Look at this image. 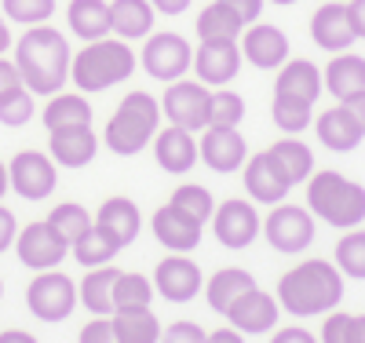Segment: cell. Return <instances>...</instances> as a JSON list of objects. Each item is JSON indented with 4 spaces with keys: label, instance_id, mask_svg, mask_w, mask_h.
<instances>
[{
    "label": "cell",
    "instance_id": "1",
    "mask_svg": "<svg viewBox=\"0 0 365 343\" xmlns=\"http://www.w3.org/2000/svg\"><path fill=\"white\" fill-rule=\"evenodd\" d=\"M15 66L34 96H55L70 77V44L51 26H29L15 44Z\"/></svg>",
    "mask_w": 365,
    "mask_h": 343
},
{
    "label": "cell",
    "instance_id": "2",
    "mask_svg": "<svg viewBox=\"0 0 365 343\" xmlns=\"http://www.w3.org/2000/svg\"><path fill=\"white\" fill-rule=\"evenodd\" d=\"M344 300V274L329 260H303L278 282V307H285L296 318L329 314Z\"/></svg>",
    "mask_w": 365,
    "mask_h": 343
},
{
    "label": "cell",
    "instance_id": "3",
    "mask_svg": "<svg viewBox=\"0 0 365 343\" xmlns=\"http://www.w3.org/2000/svg\"><path fill=\"white\" fill-rule=\"evenodd\" d=\"M307 208L336 230L361 227L365 220V186L347 179L344 172H311L307 179Z\"/></svg>",
    "mask_w": 365,
    "mask_h": 343
},
{
    "label": "cell",
    "instance_id": "4",
    "mask_svg": "<svg viewBox=\"0 0 365 343\" xmlns=\"http://www.w3.org/2000/svg\"><path fill=\"white\" fill-rule=\"evenodd\" d=\"M135 73V55L128 48V41H88L73 62H70V77L81 91H103L113 88L120 81H128Z\"/></svg>",
    "mask_w": 365,
    "mask_h": 343
},
{
    "label": "cell",
    "instance_id": "5",
    "mask_svg": "<svg viewBox=\"0 0 365 343\" xmlns=\"http://www.w3.org/2000/svg\"><path fill=\"white\" fill-rule=\"evenodd\" d=\"M158 99L146 96V91H132V96L120 99V106L113 110V117L106 121V146L113 153H120V158H132V153H139L150 139H154L158 132Z\"/></svg>",
    "mask_w": 365,
    "mask_h": 343
},
{
    "label": "cell",
    "instance_id": "6",
    "mask_svg": "<svg viewBox=\"0 0 365 343\" xmlns=\"http://www.w3.org/2000/svg\"><path fill=\"white\" fill-rule=\"evenodd\" d=\"M26 303L41 322H66L77 307V285L63 270H44L37 274L26 289Z\"/></svg>",
    "mask_w": 365,
    "mask_h": 343
},
{
    "label": "cell",
    "instance_id": "7",
    "mask_svg": "<svg viewBox=\"0 0 365 343\" xmlns=\"http://www.w3.org/2000/svg\"><path fill=\"white\" fill-rule=\"evenodd\" d=\"M263 234H267L274 252L296 256V252H303V248L314 241V215L307 208H299V205H278L267 215Z\"/></svg>",
    "mask_w": 365,
    "mask_h": 343
},
{
    "label": "cell",
    "instance_id": "8",
    "mask_svg": "<svg viewBox=\"0 0 365 343\" xmlns=\"http://www.w3.org/2000/svg\"><path fill=\"white\" fill-rule=\"evenodd\" d=\"M194 66V51L190 44L182 41L179 34H158V37H146L143 48V70L154 77V81H179Z\"/></svg>",
    "mask_w": 365,
    "mask_h": 343
},
{
    "label": "cell",
    "instance_id": "9",
    "mask_svg": "<svg viewBox=\"0 0 365 343\" xmlns=\"http://www.w3.org/2000/svg\"><path fill=\"white\" fill-rule=\"evenodd\" d=\"M208 99H212V91L201 81H172L161 110L172 124L197 132V128H208Z\"/></svg>",
    "mask_w": 365,
    "mask_h": 343
},
{
    "label": "cell",
    "instance_id": "10",
    "mask_svg": "<svg viewBox=\"0 0 365 343\" xmlns=\"http://www.w3.org/2000/svg\"><path fill=\"white\" fill-rule=\"evenodd\" d=\"M8 183L11 190L26 201H41L55 190V161L44 158L37 150H22L11 158V168H8Z\"/></svg>",
    "mask_w": 365,
    "mask_h": 343
},
{
    "label": "cell",
    "instance_id": "11",
    "mask_svg": "<svg viewBox=\"0 0 365 343\" xmlns=\"http://www.w3.org/2000/svg\"><path fill=\"white\" fill-rule=\"evenodd\" d=\"M15 248H19V260L34 270H51L66 260L70 245L58 237V230L44 220V223H29L22 234H15Z\"/></svg>",
    "mask_w": 365,
    "mask_h": 343
},
{
    "label": "cell",
    "instance_id": "12",
    "mask_svg": "<svg viewBox=\"0 0 365 343\" xmlns=\"http://www.w3.org/2000/svg\"><path fill=\"white\" fill-rule=\"evenodd\" d=\"M212 230H216V237L227 248H249L256 241V234L263 230V223H259V212L249 201L230 198L212 212Z\"/></svg>",
    "mask_w": 365,
    "mask_h": 343
},
{
    "label": "cell",
    "instance_id": "13",
    "mask_svg": "<svg viewBox=\"0 0 365 343\" xmlns=\"http://www.w3.org/2000/svg\"><path fill=\"white\" fill-rule=\"evenodd\" d=\"M322 96V70L311 58H285L278 66V81H274V99L282 103H299V106H314Z\"/></svg>",
    "mask_w": 365,
    "mask_h": 343
},
{
    "label": "cell",
    "instance_id": "14",
    "mask_svg": "<svg viewBox=\"0 0 365 343\" xmlns=\"http://www.w3.org/2000/svg\"><path fill=\"white\" fill-rule=\"evenodd\" d=\"M154 289L168 300V303H190L201 292V267L194 260H187L182 252L168 256L158 263L154 270Z\"/></svg>",
    "mask_w": 365,
    "mask_h": 343
},
{
    "label": "cell",
    "instance_id": "15",
    "mask_svg": "<svg viewBox=\"0 0 365 343\" xmlns=\"http://www.w3.org/2000/svg\"><path fill=\"white\" fill-rule=\"evenodd\" d=\"M278 300H274L270 292H263V289H249V292H241L230 307H227V318H230V325L237 329V332H270L274 325H278Z\"/></svg>",
    "mask_w": 365,
    "mask_h": 343
},
{
    "label": "cell",
    "instance_id": "16",
    "mask_svg": "<svg viewBox=\"0 0 365 343\" xmlns=\"http://www.w3.org/2000/svg\"><path fill=\"white\" fill-rule=\"evenodd\" d=\"M245 190L259 205H282L285 194L292 190V183L282 172V165L270 158V150H263L256 158H249V165H245Z\"/></svg>",
    "mask_w": 365,
    "mask_h": 343
},
{
    "label": "cell",
    "instance_id": "17",
    "mask_svg": "<svg viewBox=\"0 0 365 343\" xmlns=\"http://www.w3.org/2000/svg\"><path fill=\"white\" fill-rule=\"evenodd\" d=\"M241 55H245L256 70H278L289 58V37L270 22H252L241 37Z\"/></svg>",
    "mask_w": 365,
    "mask_h": 343
},
{
    "label": "cell",
    "instance_id": "18",
    "mask_svg": "<svg viewBox=\"0 0 365 343\" xmlns=\"http://www.w3.org/2000/svg\"><path fill=\"white\" fill-rule=\"evenodd\" d=\"M311 37L318 48H325L329 55H340L347 51L358 37L351 29V19H347V4H340V0H329V4H322L311 19Z\"/></svg>",
    "mask_w": 365,
    "mask_h": 343
},
{
    "label": "cell",
    "instance_id": "19",
    "mask_svg": "<svg viewBox=\"0 0 365 343\" xmlns=\"http://www.w3.org/2000/svg\"><path fill=\"white\" fill-rule=\"evenodd\" d=\"M197 158L212 172H237L245 165V139L237 135V128H205L197 143Z\"/></svg>",
    "mask_w": 365,
    "mask_h": 343
},
{
    "label": "cell",
    "instance_id": "20",
    "mask_svg": "<svg viewBox=\"0 0 365 343\" xmlns=\"http://www.w3.org/2000/svg\"><path fill=\"white\" fill-rule=\"evenodd\" d=\"M194 70L201 84H230L241 70V48L237 41H223V44H201L194 51Z\"/></svg>",
    "mask_w": 365,
    "mask_h": 343
},
{
    "label": "cell",
    "instance_id": "21",
    "mask_svg": "<svg viewBox=\"0 0 365 343\" xmlns=\"http://www.w3.org/2000/svg\"><path fill=\"white\" fill-rule=\"evenodd\" d=\"M201 227L205 223H197L187 212H179L175 205H165V208L154 212V237L165 248H172V252H190V248H197L201 245Z\"/></svg>",
    "mask_w": 365,
    "mask_h": 343
},
{
    "label": "cell",
    "instance_id": "22",
    "mask_svg": "<svg viewBox=\"0 0 365 343\" xmlns=\"http://www.w3.org/2000/svg\"><path fill=\"white\" fill-rule=\"evenodd\" d=\"M314 132H318V143L332 153H351L365 132H361V124L354 121V113L340 103V106H329L318 121H314Z\"/></svg>",
    "mask_w": 365,
    "mask_h": 343
},
{
    "label": "cell",
    "instance_id": "23",
    "mask_svg": "<svg viewBox=\"0 0 365 343\" xmlns=\"http://www.w3.org/2000/svg\"><path fill=\"white\" fill-rule=\"evenodd\" d=\"M154 158L165 172L172 175H182L197 165V143L187 128H179V124H168L165 132H158L154 139Z\"/></svg>",
    "mask_w": 365,
    "mask_h": 343
},
{
    "label": "cell",
    "instance_id": "24",
    "mask_svg": "<svg viewBox=\"0 0 365 343\" xmlns=\"http://www.w3.org/2000/svg\"><path fill=\"white\" fill-rule=\"evenodd\" d=\"M48 150L63 168H84L91 158H96L99 139H96L91 128H58V132H51Z\"/></svg>",
    "mask_w": 365,
    "mask_h": 343
},
{
    "label": "cell",
    "instance_id": "25",
    "mask_svg": "<svg viewBox=\"0 0 365 343\" xmlns=\"http://www.w3.org/2000/svg\"><path fill=\"white\" fill-rule=\"evenodd\" d=\"M322 84L329 88V96H336L340 103H347L351 96L365 91V58L361 55H351V51H340L332 55V62L322 73Z\"/></svg>",
    "mask_w": 365,
    "mask_h": 343
},
{
    "label": "cell",
    "instance_id": "26",
    "mask_svg": "<svg viewBox=\"0 0 365 343\" xmlns=\"http://www.w3.org/2000/svg\"><path fill=\"white\" fill-rule=\"evenodd\" d=\"M96 223H99V227H106L120 245L128 248V245L139 237V230H143V215H139L135 201H128V198H106V201L99 205Z\"/></svg>",
    "mask_w": 365,
    "mask_h": 343
},
{
    "label": "cell",
    "instance_id": "27",
    "mask_svg": "<svg viewBox=\"0 0 365 343\" xmlns=\"http://www.w3.org/2000/svg\"><path fill=\"white\" fill-rule=\"evenodd\" d=\"M70 29L88 44V41H103L110 34V4L106 0H70L66 8Z\"/></svg>",
    "mask_w": 365,
    "mask_h": 343
},
{
    "label": "cell",
    "instance_id": "28",
    "mask_svg": "<svg viewBox=\"0 0 365 343\" xmlns=\"http://www.w3.org/2000/svg\"><path fill=\"white\" fill-rule=\"evenodd\" d=\"M150 26H154V8L150 0H113L110 4V34L125 37V41H135V37H146Z\"/></svg>",
    "mask_w": 365,
    "mask_h": 343
},
{
    "label": "cell",
    "instance_id": "29",
    "mask_svg": "<svg viewBox=\"0 0 365 343\" xmlns=\"http://www.w3.org/2000/svg\"><path fill=\"white\" fill-rule=\"evenodd\" d=\"M113 339L117 343H158L161 325L154 318L150 307H135V310H113Z\"/></svg>",
    "mask_w": 365,
    "mask_h": 343
},
{
    "label": "cell",
    "instance_id": "30",
    "mask_svg": "<svg viewBox=\"0 0 365 343\" xmlns=\"http://www.w3.org/2000/svg\"><path fill=\"white\" fill-rule=\"evenodd\" d=\"M245 22L237 19V11H230L223 0L216 4H208L201 15H197V37L201 44H223V41H237Z\"/></svg>",
    "mask_w": 365,
    "mask_h": 343
},
{
    "label": "cell",
    "instance_id": "31",
    "mask_svg": "<svg viewBox=\"0 0 365 343\" xmlns=\"http://www.w3.org/2000/svg\"><path fill=\"white\" fill-rule=\"evenodd\" d=\"M44 128L58 132V128H91V106L84 96H51V103L44 106Z\"/></svg>",
    "mask_w": 365,
    "mask_h": 343
},
{
    "label": "cell",
    "instance_id": "32",
    "mask_svg": "<svg viewBox=\"0 0 365 343\" xmlns=\"http://www.w3.org/2000/svg\"><path fill=\"white\" fill-rule=\"evenodd\" d=\"M256 282H252V274L249 270H241V267H223L212 274V282H208V307L216 310V314H227V307L241 296V292H249Z\"/></svg>",
    "mask_w": 365,
    "mask_h": 343
},
{
    "label": "cell",
    "instance_id": "33",
    "mask_svg": "<svg viewBox=\"0 0 365 343\" xmlns=\"http://www.w3.org/2000/svg\"><path fill=\"white\" fill-rule=\"evenodd\" d=\"M120 245L106 227H99V223H91V230L81 237V241H73V256H77V263L81 267H106L117 252H120Z\"/></svg>",
    "mask_w": 365,
    "mask_h": 343
},
{
    "label": "cell",
    "instance_id": "34",
    "mask_svg": "<svg viewBox=\"0 0 365 343\" xmlns=\"http://www.w3.org/2000/svg\"><path fill=\"white\" fill-rule=\"evenodd\" d=\"M270 158L282 165V172L289 175V183L296 186V183H307L311 179V172H314V153H311V146L307 143H299V139H282V143H274L270 146Z\"/></svg>",
    "mask_w": 365,
    "mask_h": 343
},
{
    "label": "cell",
    "instance_id": "35",
    "mask_svg": "<svg viewBox=\"0 0 365 343\" xmlns=\"http://www.w3.org/2000/svg\"><path fill=\"white\" fill-rule=\"evenodd\" d=\"M117 267H103V270H91L84 282H81V303L91 310V314H113V282H117Z\"/></svg>",
    "mask_w": 365,
    "mask_h": 343
},
{
    "label": "cell",
    "instance_id": "36",
    "mask_svg": "<svg viewBox=\"0 0 365 343\" xmlns=\"http://www.w3.org/2000/svg\"><path fill=\"white\" fill-rule=\"evenodd\" d=\"M154 300V282L143 274H117L113 282V310H135V307H150Z\"/></svg>",
    "mask_w": 365,
    "mask_h": 343
},
{
    "label": "cell",
    "instance_id": "37",
    "mask_svg": "<svg viewBox=\"0 0 365 343\" xmlns=\"http://www.w3.org/2000/svg\"><path fill=\"white\" fill-rule=\"evenodd\" d=\"M48 223L58 230V237H63L66 245H73V241H81L91 230V215L77 201H63V205H55L48 212Z\"/></svg>",
    "mask_w": 365,
    "mask_h": 343
},
{
    "label": "cell",
    "instance_id": "38",
    "mask_svg": "<svg viewBox=\"0 0 365 343\" xmlns=\"http://www.w3.org/2000/svg\"><path fill=\"white\" fill-rule=\"evenodd\" d=\"M336 270L347 277L365 282V230L351 227L340 241H336Z\"/></svg>",
    "mask_w": 365,
    "mask_h": 343
},
{
    "label": "cell",
    "instance_id": "39",
    "mask_svg": "<svg viewBox=\"0 0 365 343\" xmlns=\"http://www.w3.org/2000/svg\"><path fill=\"white\" fill-rule=\"evenodd\" d=\"M245 117V99L237 91H212L208 99V128H237Z\"/></svg>",
    "mask_w": 365,
    "mask_h": 343
},
{
    "label": "cell",
    "instance_id": "40",
    "mask_svg": "<svg viewBox=\"0 0 365 343\" xmlns=\"http://www.w3.org/2000/svg\"><path fill=\"white\" fill-rule=\"evenodd\" d=\"M168 205H175L179 212L194 215L197 223H208V220H212V212H216V201H212V194L205 190V186H197V183L175 186V194H172V201H168Z\"/></svg>",
    "mask_w": 365,
    "mask_h": 343
},
{
    "label": "cell",
    "instance_id": "41",
    "mask_svg": "<svg viewBox=\"0 0 365 343\" xmlns=\"http://www.w3.org/2000/svg\"><path fill=\"white\" fill-rule=\"evenodd\" d=\"M34 117V91L26 84L11 88L0 96V124H8V128H22V124Z\"/></svg>",
    "mask_w": 365,
    "mask_h": 343
},
{
    "label": "cell",
    "instance_id": "42",
    "mask_svg": "<svg viewBox=\"0 0 365 343\" xmlns=\"http://www.w3.org/2000/svg\"><path fill=\"white\" fill-rule=\"evenodd\" d=\"M4 15L22 26H41L55 15V0H4Z\"/></svg>",
    "mask_w": 365,
    "mask_h": 343
},
{
    "label": "cell",
    "instance_id": "43",
    "mask_svg": "<svg viewBox=\"0 0 365 343\" xmlns=\"http://www.w3.org/2000/svg\"><path fill=\"white\" fill-rule=\"evenodd\" d=\"M311 110L314 106H299V103H282V99H274V106H270V113H274V124L285 132V135H296V132H303L311 124Z\"/></svg>",
    "mask_w": 365,
    "mask_h": 343
},
{
    "label": "cell",
    "instance_id": "44",
    "mask_svg": "<svg viewBox=\"0 0 365 343\" xmlns=\"http://www.w3.org/2000/svg\"><path fill=\"white\" fill-rule=\"evenodd\" d=\"M205 339H208V332L194 322H175L161 332V343H205Z\"/></svg>",
    "mask_w": 365,
    "mask_h": 343
},
{
    "label": "cell",
    "instance_id": "45",
    "mask_svg": "<svg viewBox=\"0 0 365 343\" xmlns=\"http://www.w3.org/2000/svg\"><path fill=\"white\" fill-rule=\"evenodd\" d=\"M347 329H351V314H344V310H329L318 343H347Z\"/></svg>",
    "mask_w": 365,
    "mask_h": 343
},
{
    "label": "cell",
    "instance_id": "46",
    "mask_svg": "<svg viewBox=\"0 0 365 343\" xmlns=\"http://www.w3.org/2000/svg\"><path fill=\"white\" fill-rule=\"evenodd\" d=\"M81 343H117L113 339V325H110V318H91L84 329H81Z\"/></svg>",
    "mask_w": 365,
    "mask_h": 343
},
{
    "label": "cell",
    "instance_id": "47",
    "mask_svg": "<svg viewBox=\"0 0 365 343\" xmlns=\"http://www.w3.org/2000/svg\"><path fill=\"white\" fill-rule=\"evenodd\" d=\"M223 4L230 11H237V19L245 22V26H252L259 19V11H263V0H223Z\"/></svg>",
    "mask_w": 365,
    "mask_h": 343
},
{
    "label": "cell",
    "instance_id": "48",
    "mask_svg": "<svg viewBox=\"0 0 365 343\" xmlns=\"http://www.w3.org/2000/svg\"><path fill=\"white\" fill-rule=\"evenodd\" d=\"M15 234H19V230H15V215L0 205V252H8V248H11Z\"/></svg>",
    "mask_w": 365,
    "mask_h": 343
},
{
    "label": "cell",
    "instance_id": "49",
    "mask_svg": "<svg viewBox=\"0 0 365 343\" xmlns=\"http://www.w3.org/2000/svg\"><path fill=\"white\" fill-rule=\"evenodd\" d=\"M347 19H351L354 37L365 41V0H347Z\"/></svg>",
    "mask_w": 365,
    "mask_h": 343
},
{
    "label": "cell",
    "instance_id": "50",
    "mask_svg": "<svg viewBox=\"0 0 365 343\" xmlns=\"http://www.w3.org/2000/svg\"><path fill=\"white\" fill-rule=\"evenodd\" d=\"M19 84H22L19 66H15V62H8V58H0V96L11 91V88H19Z\"/></svg>",
    "mask_w": 365,
    "mask_h": 343
},
{
    "label": "cell",
    "instance_id": "51",
    "mask_svg": "<svg viewBox=\"0 0 365 343\" xmlns=\"http://www.w3.org/2000/svg\"><path fill=\"white\" fill-rule=\"evenodd\" d=\"M270 343H318L307 329H278Z\"/></svg>",
    "mask_w": 365,
    "mask_h": 343
},
{
    "label": "cell",
    "instance_id": "52",
    "mask_svg": "<svg viewBox=\"0 0 365 343\" xmlns=\"http://www.w3.org/2000/svg\"><path fill=\"white\" fill-rule=\"evenodd\" d=\"M150 8H158L161 15H179L190 8V0H150Z\"/></svg>",
    "mask_w": 365,
    "mask_h": 343
},
{
    "label": "cell",
    "instance_id": "53",
    "mask_svg": "<svg viewBox=\"0 0 365 343\" xmlns=\"http://www.w3.org/2000/svg\"><path fill=\"white\" fill-rule=\"evenodd\" d=\"M351 113H354V121L361 124V132H365V91H358V96H351L347 103H344Z\"/></svg>",
    "mask_w": 365,
    "mask_h": 343
},
{
    "label": "cell",
    "instance_id": "54",
    "mask_svg": "<svg viewBox=\"0 0 365 343\" xmlns=\"http://www.w3.org/2000/svg\"><path fill=\"white\" fill-rule=\"evenodd\" d=\"M347 343H365V314H351V329H347Z\"/></svg>",
    "mask_w": 365,
    "mask_h": 343
},
{
    "label": "cell",
    "instance_id": "55",
    "mask_svg": "<svg viewBox=\"0 0 365 343\" xmlns=\"http://www.w3.org/2000/svg\"><path fill=\"white\" fill-rule=\"evenodd\" d=\"M205 343H245V339H241L237 329H216V332H208Z\"/></svg>",
    "mask_w": 365,
    "mask_h": 343
},
{
    "label": "cell",
    "instance_id": "56",
    "mask_svg": "<svg viewBox=\"0 0 365 343\" xmlns=\"http://www.w3.org/2000/svg\"><path fill=\"white\" fill-rule=\"evenodd\" d=\"M0 343H37V339L22 329H8V332H0Z\"/></svg>",
    "mask_w": 365,
    "mask_h": 343
},
{
    "label": "cell",
    "instance_id": "57",
    "mask_svg": "<svg viewBox=\"0 0 365 343\" xmlns=\"http://www.w3.org/2000/svg\"><path fill=\"white\" fill-rule=\"evenodd\" d=\"M8 186H11V183H8V165H4V161H0V198H4V194H8Z\"/></svg>",
    "mask_w": 365,
    "mask_h": 343
},
{
    "label": "cell",
    "instance_id": "58",
    "mask_svg": "<svg viewBox=\"0 0 365 343\" xmlns=\"http://www.w3.org/2000/svg\"><path fill=\"white\" fill-rule=\"evenodd\" d=\"M8 44H11V34H8V26H4V22H0V55H4V51H8Z\"/></svg>",
    "mask_w": 365,
    "mask_h": 343
},
{
    "label": "cell",
    "instance_id": "59",
    "mask_svg": "<svg viewBox=\"0 0 365 343\" xmlns=\"http://www.w3.org/2000/svg\"><path fill=\"white\" fill-rule=\"evenodd\" d=\"M270 4H282V8H289V4H296V0H270Z\"/></svg>",
    "mask_w": 365,
    "mask_h": 343
},
{
    "label": "cell",
    "instance_id": "60",
    "mask_svg": "<svg viewBox=\"0 0 365 343\" xmlns=\"http://www.w3.org/2000/svg\"><path fill=\"white\" fill-rule=\"evenodd\" d=\"M0 296H4V282H0Z\"/></svg>",
    "mask_w": 365,
    "mask_h": 343
},
{
    "label": "cell",
    "instance_id": "61",
    "mask_svg": "<svg viewBox=\"0 0 365 343\" xmlns=\"http://www.w3.org/2000/svg\"><path fill=\"white\" fill-rule=\"evenodd\" d=\"M340 4H347V0H340Z\"/></svg>",
    "mask_w": 365,
    "mask_h": 343
}]
</instances>
